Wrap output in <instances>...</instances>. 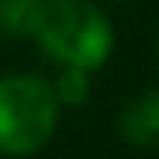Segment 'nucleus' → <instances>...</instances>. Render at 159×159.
I'll return each mask as SVG.
<instances>
[{"instance_id":"obj_1","label":"nucleus","mask_w":159,"mask_h":159,"mask_svg":"<svg viewBox=\"0 0 159 159\" xmlns=\"http://www.w3.org/2000/svg\"><path fill=\"white\" fill-rule=\"evenodd\" d=\"M33 36L55 62L71 68H101L114 49V26L88 0H39Z\"/></svg>"},{"instance_id":"obj_2","label":"nucleus","mask_w":159,"mask_h":159,"mask_svg":"<svg viewBox=\"0 0 159 159\" xmlns=\"http://www.w3.org/2000/svg\"><path fill=\"white\" fill-rule=\"evenodd\" d=\"M59 127V101L39 75L0 78V153L30 156L52 140Z\"/></svg>"},{"instance_id":"obj_3","label":"nucleus","mask_w":159,"mask_h":159,"mask_svg":"<svg viewBox=\"0 0 159 159\" xmlns=\"http://www.w3.org/2000/svg\"><path fill=\"white\" fill-rule=\"evenodd\" d=\"M156 133H159V98H156V91H146L140 101L124 107L120 136L133 146H153Z\"/></svg>"},{"instance_id":"obj_4","label":"nucleus","mask_w":159,"mask_h":159,"mask_svg":"<svg viewBox=\"0 0 159 159\" xmlns=\"http://www.w3.org/2000/svg\"><path fill=\"white\" fill-rule=\"evenodd\" d=\"M36 13H39V0H0V23L13 36L33 33Z\"/></svg>"},{"instance_id":"obj_5","label":"nucleus","mask_w":159,"mask_h":159,"mask_svg":"<svg viewBox=\"0 0 159 159\" xmlns=\"http://www.w3.org/2000/svg\"><path fill=\"white\" fill-rule=\"evenodd\" d=\"M52 94L59 101V107H78L84 98H88V71L84 68H71V65H62L59 81L52 84Z\"/></svg>"}]
</instances>
